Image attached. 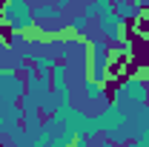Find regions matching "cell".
I'll use <instances>...</instances> for the list:
<instances>
[{"label": "cell", "mask_w": 149, "mask_h": 147, "mask_svg": "<svg viewBox=\"0 0 149 147\" xmlns=\"http://www.w3.org/2000/svg\"><path fill=\"white\" fill-rule=\"evenodd\" d=\"M112 101L132 118L138 110H143V107L149 104V81L138 78V75L123 78V81L115 87V92H112Z\"/></svg>", "instance_id": "6da1fadb"}, {"label": "cell", "mask_w": 149, "mask_h": 147, "mask_svg": "<svg viewBox=\"0 0 149 147\" xmlns=\"http://www.w3.org/2000/svg\"><path fill=\"white\" fill-rule=\"evenodd\" d=\"M109 64H112V43L103 35H95L89 40V49L83 55V66H86V78L106 84L109 78Z\"/></svg>", "instance_id": "7a4b0ae2"}, {"label": "cell", "mask_w": 149, "mask_h": 147, "mask_svg": "<svg viewBox=\"0 0 149 147\" xmlns=\"http://www.w3.org/2000/svg\"><path fill=\"white\" fill-rule=\"evenodd\" d=\"M97 124H100V133H103L109 141H118V144L132 141V118L120 110L115 101L106 104L103 110L97 112Z\"/></svg>", "instance_id": "3957f363"}, {"label": "cell", "mask_w": 149, "mask_h": 147, "mask_svg": "<svg viewBox=\"0 0 149 147\" xmlns=\"http://www.w3.org/2000/svg\"><path fill=\"white\" fill-rule=\"evenodd\" d=\"M0 23L9 32H26L35 26V12L26 0H0Z\"/></svg>", "instance_id": "277c9868"}, {"label": "cell", "mask_w": 149, "mask_h": 147, "mask_svg": "<svg viewBox=\"0 0 149 147\" xmlns=\"http://www.w3.org/2000/svg\"><path fill=\"white\" fill-rule=\"evenodd\" d=\"M97 32L106 37L109 43H118L123 35H129V32H126V20L120 18L118 12H106V15H100V18H97Z\"/></svg>", "instance_id": "5b68a950"}, {"label": "cell", "mask_w": 149, "mask_h": 147, "mask_svg": "<svg viewBox=\"0 0 149 147\" xmlns=\"http://www.w3.org/2000/svg\"><path fill=\"white\" fill-rule=\"evenodd\" d=\"M32 12H35V20H37V23H43V20L63 23V20H66V12H63V9H57L55 3H40V6H32Z\"/></svg>", "instance_id": "8992f818"}, {"label": "cell", "mask_w": 149, "mask_h": 147, "mask_svg": "<svg viewBox=\"0 0 149 147\" xmlns=\"http://www.w3.org/2000/svg\"><path fill=\"white\" fill-rule=\"evenodd\" d=\"M83 95L89 98V101H106V90H103V84L100 81H92V78H83Z\"/></svg>", "instance_id": "52a82bcc"}, {"label": "cell", "mask_w": 149, "mask_h": 147, "mask_svg": "<svg viewBox=\"0 0 149 147\" xmlns=\"http://www.w3.org/2000/svg\"><path fill=\"white\" fill-rule=\"evenodd\" d=\"M115 12H118L120 18L126 20V23H129V20H138V18H141V6H135L132 0H115Z\"/></svg>", "instance_id": "ba28073f"}, {"label": "cell", "mask_w": 149, "mask_h": 147, "mask_svg": "<svg viewBox=\"0 0 149 147\" xmlns=\"http://www.w3.org/2000/svg\"><path fill=\"white\" fill-rule=\"evenodd\" d=\"M112 46H115V52H112L115 58H123V61H132V55H135V40H132L129 35H123L120 40H118V43H112Z\"/></svg>", "instance_id": "9c48e42d"}, {"label": "cell", "mask_w": 149, "mask_h": 147, "mask_svg": "<svg viewBox=\"0 0 149 147\" xmlns=\"http://www.w3.org/2000/svg\"><path fill=\"white\" fill-rule=\"evenodd\" d=\"M63 23H66V26H72L74 32H80V35H83V32H89V18H86L83 12H74V15H69Z\"/></svg>", "instance_id": "30bf717a"}, {"label": "cell", "mask_w": 149, "mask_h": 147, "mask_svg": "<svg viewBox=\"0 0 149 147\" xmlns=\"http://www.w3.org/2000/svg\"><path fill=\"white\" fill-rule=\"evenodd\" d=\"M80 12H83V15H86L89 20H95V18H97V3H95V0H89V3L80 9Z\"/></svg>", "instance_id": "8fae6325"}, {"label": "cell", "mask_w": 149, "mask_h": 147, "mask_svg": "<svg viewBox=\"0 0 149 147\" xmlns=\"http://www.w3.org/2000/svg\"><path fill=\"white\" fill-rule=\"evenodd\" d=\"M52 3H55L57 9H69V3H72V0H52Z\"/></svg>", "instance_id": "7c38bea8"}, {"label": "cell", "mask_w": 149, "mask_h": 147, "mask_svg": "<svg viewBox=\"0 0 149 147\" xmlns=\"http://www.w3.org/2000/svg\"><path fill=\"white\" fill-rule=\"evenodd\" d=\"M132 3H135V6H141V9H143V6H146L149 0H132Z\"/></svg>", "instance_id": "4fadbf2b"}, {"label": "cell", "mask_w": 149, "mask_h": 147, "mask_svg": "<svg viewBox=\"0 0 149 147\" xmlns=\"http://www.w3.org/2000/svg\"><path fill=\"white\" fill-rule=\"evenodd\" d=\"M146 110H149V104H146Z\"/></svg>", "instance_id": "5bb4252c"}, {"label": "cell", "mask_w": 149, "mask_h": 147, "mask_svg": "<svg viewBox=\"0 0 149 147\" xmlns=\"http://www.w3.org/2000/svg\"><path fill=\"white\" fill-rule=\"evenodd\" d=\"M112 3H115V0H112Z\"/></svg>", "instance_id": "9a60e30c"}]
</instances>
